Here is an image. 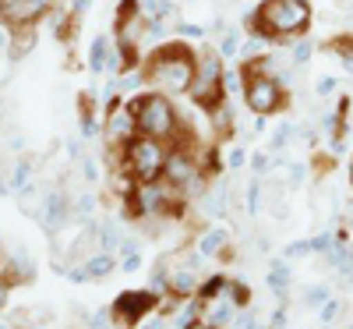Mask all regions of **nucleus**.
<instances>
[{
    "label": "nucleus",
    "mask_w": 353,
    "mask_h": 329,
    "mask_svg": "<svg viewBox=\"0 0 353 329\" xmlns=\"http://www.w3.org/2000/svg\"><path fill=\"white\" fill-rule=\"evenodd\" d=\"M251 167H254V173L261 177V173H265V167H269V156H265V153H258V156L251 160Z\"/></svg>",
    "instance_id": "4c0bfd02"
},
{
    "label": "nucleus",
    "mask_w": 353,
    "mask_h": 329,
    "mask_svg": "<svg viewBox=\"0 0 353 329\" xmlns=\"http://www.w3.org/2000/svg\"><path fill=\"white\" fill-rule=\"evenodd\" d=\"M194 64H198V53L184 39L159 43L149 57V64H145V82L163 88V93H188L194 78Z\"/></svg>",
    "instance_id": "f03ea898"
},
{
    "label": "nucleus",
    "mask_w": 353,
    "mask_h": 329,
    "mask_svg": "<svg viewBox=\"0 0 353 329\" xmlns=\"http://www.w3.org/2000/svg\"><path fill=\"white\" fill-rule=\"evenodd\" d=\"M117 57H121V53H113V39H110V36H99V39L92 43V50H88V68H92L96 75H103V71H110V68L121 64Z\"/></svg>",
    "instance_id": "f8f14e48"
},
{
    "label": "nucleus",
    "mask_w": 353,
    "mask_h": 329,
    "mask_svg": "<svg viewBox=\"0 0 353 329\" xmlns=\"http://www.w3.org/2000/svg\"><path fill=\"white\" fill-rule=\"evenodd\" d=\"M325 50H329V53H336L339 61H343V68L353 75V36H350V32H343V36L329 39V43H325Z\"/></svg>",
    "instance_id": "dca6fc26"
},
{
    "label": "nucleus",
    "mask_w": 353,
    "mask_h": 329,
    "mask_svg": "<svg viewBox=\"0 0 353 329\" xmlns=\"http://www.w3.org/2000/svg\"><path fill=\"white\" fill-rule=\"evenodd\" d=\"M311 50H314V46H311L307 39H301L297 46H293V64H297V68H304V64L311 61Z\"/></svg>",
    "instance_id": "c85d7f7f"
},
{
    "label": "nucleus",
    "mask_w": 353,
    "mask_h": 329,
    "mask_svg": "<svg viewBox=\"0 0 353 329\" xmlns=\"http://www.w3.org/2000/svg\"><path fill=\"white\" fill-rule=\"evenodd\" d=\"M4 305H8V283L0 280V308H4Z\"/></svg>",
    "instance_id": "79ce46f5"
},
{
    "label": "nucleus",
    "mask_w": 353,
    "mask_h": 329,
    "mask_svg": "<svg viewBox=\"0 0 353 329\" xmlns=\"http://www.w3.org/2000/svg\"><path fill=\"white\" fill-rule=\"evenodd\" d=\"M68 276H71V283H85V280H88V273H85V269H81V265H74V269H71V273H68Z\"/></svg>",
    "instance_id": "ea45409f"
},
{
    "label": "nucleus",
    "mask_w": 353,
    "mask_h": 329,
    "mask_svg": "<svg viewBox=\"0 0 353 329\" xmlns=\"http://www.w3.org/2000/svg\"><path fill=\"white\" fill-rule=\"evenodd\" d=\"M50 11V0H0V18L8 25H32Z\"/></svg>",
    "instance_id": "6e6552de"
},
{
    "label": "nucleus",
    "mask_w": 353,
    "mask_h": 329,
    "mask_svg": "<svg viewBox=\"0 0 353 329\" xmlns=\"http://www.w3.org/2000/svg\"><path fill=\"white\" fill-rule=\"evenodd\" d=\"M121 241H124V237H121V223H103L99 227V252H106V255H113L117 248H121Z\"/></svg>",
    "instance_id": "a211bd4d"
},
{
    "label": "nucleus",
    "mask_w": 353,
    "mask_h": 329,
    "mask_svg": "<svg viewBox=\"0 0 353 329\" xmlns=\"http://www.w3.org/2000/svg\"><path fill=\"white\" fill-rule=\"evenodd\" d=\"M223 71H226V68H223V61H219V53H198L194 78H191V88H188V96L194 100L198 110L212 113L216 106H223V96H226Z\"/></svg>",
    "instance_id": "39448f33"
},
{
    "label": "nucleus",
    "mask_w": 353,
    "mask_h": 329,
    "mask_svg": "<svg viewBox=\"0 0 353 329\" xmlns=\"http://www.w3.org/2000/svg\"><path fill=\"white\" fill-rule=\"evenodd\" d=\"M350 185H353V160H350Z\"/></svg>",
    "instance_id": "37998d69"
},
{
    "label": "nucleus",
    "mask_w": 353,
    "mask_h": 329,
    "mask_svg": "<svg viewBox=\"0 0 353 329\" xmlns=\"http://www.w3.org/2000/svg\"><path fill=\"white\" fill-rule=\"evenodd\" d=\"M304 255H311V241H293V245H286V258H304Z\"/></svg>",
    "instance_id": "2f4dec72"
},
{
    "label": "nucleus",
    "mask_w": 353,
    "mask_h": 329,
    "mask_svg": "<svg viewBox=\"0 0 353 329\" xmlns=\"http://www.w3.org/2000/svg\"><path fill=\"white\" fill-rule=\"evenodd\" d=\"M134 131H138L134 113H131L128 106H117V103H113V110H110V124H106V138H110L117 149H124V145L134 138Z\"/></svg>",
    "instance_id": "1a4fd4ad"
},
{
    "label": "nucleus",
    "mask_w": 353,
    "mask_h": 329,
    "mask_svg": "<svg viewBox=\"0 0 353 329\" xmlns=\"http://www.w3.org/2000/svg\"><path fill=\"white\" fill-rule=\"evenodd\" d=\"M92 209H96V198H92V195H81V198L74 202V216H78V220H88V216H92Z\"/></svg>",
    "instance_id": "cd10ccee"
},
{
    "label": "nucleus",
    "mask_w": 353,
    "mask_h": 329,
    "mask_svg": "<svg viewBox=\"0 0 353 329\" xmlns=\"http://www.w3.org/2000/svg\"><path fill=\"white\" fill-rule=\"evenodd\" d=\"M28 177H32V167H28V163H18L14 173H11V188H14V191H25V188H28Z\"/></svg>",
    "instance_id": "b1692460"
},
{
    "label": "nucleus",
    "mask_w": 353,
    "mask_h": 329,
    "mask_svg": "<svg viewBox=\"0 0 353 329\" xmlns=\"http://www.w3.org/2000/svg\"><path fill=\"white\" fill-rule=\"evenodd\" d=\"M258 209H261V185L251 181V188H248V213H258Z\"/></svg>",
    "instance_id": "7c9ffc66"
},
{
    "label": "nucleus",
    "mask_w": 353,
    "mask_h": 329,
    "mask_svg": "<svg viewBox=\"0 0 353 329\" xmlns=\"http://www.w3.org/2000/svg\"><path fill=\"white\" fill-rule=\"evenodd\" d=\"M138 326H141V329H166V315L152 312V315H145V319H141Z\"/></svg>",
    "instance_id": "72a5a7b5"
},
{
    "label": "nucleus",
    "mask_w": 353,
    "mask_h": 329,
    "mask_svg": "<svg viewBox=\"0 0 353 329\" xmlns=\"http://www.w3.org/2000/svg\"><path fill=\"white\" fill-rule=\"evenodd\" d=\"M226 248H230V234H226L223 227H212V230H205V234L198 237V252H201L205 258H219Z\"/></svg>",
    "instance_id": "4468645a"
},
{
    "label": "nucleus",
    "mask_w": 353,
    "mask_h": 329,
    "mask_svg": "<svg viewBox=\"0 0 353 329\" xmlns=\"http://www.w3.org/2000/svg\"><path fill=\"white\" fill-rule=\"evenodd\" d=\"M88 326H92V329H117V319H113L110 308H99V312L88 315Z\"/></svg>",
    "instance_id": "5701e85b"
},
{
    "label": "nucleus",
    "mask_w": 353,
    "mask_h": 329,
    "mask_svg": "<svg viewBox=\"0 0 353 329\" xmlns=\"http://www.w3.org/2000/svg\"><path fill=\"white\" fill-rule=\"evenodd\" d=\"M248 163V153H244V145H233L230 153H226V170H241Z\"/></svg>",
    "instance_id": "a878e982"
},
{
    "label": "nucleus",
    "mask_w": 353,
    "mask_h": 329,
    "mask_svg": "<svg viewBox=\"0 0 353 329\" xmlns=\"http://www.w3.org/2000/svg\"><path fill=\"white\" fill-rule=\"evenodd\" d=\"M346 329H353V326H346Z\"/></svg>",
    "instance_id": "c03bdc74"
},
{
    "label": "nucleus",
    "mask_w": 353,
    "mask_h": 329,
    "mask_svg": "<svg viewBox=\"0 0 353 329\" xmlns=\"http://www.w3.org/2000/svg\"><path fill=\"white\" fill-rule=\"evenodd\" d=\"M223 53H226V57H233V53H237V32H230V36L223 39Z\"/></svg>",
    "instance_id": "e433bc0d"
},
{
    "label": "nucleus",
    "mask_w": 353,
    "mask_h": 329,
    "mask_svg": "<svg viewBox=\"0 0 353 329\" xmlns=\"http://www.w3.org/2000/svg\"><path fill=\"white\" fill-rule=\"evenodd\" d=\"M286 170H290V173H286V185H290V188L304 185V177H307V173H304V167H301V163H293V167H286Z\"/></svg>",
    "instance_id": "473e14b6"
},
{
    "label": "nucleus",
    "mask_w": 353,
    "mask_h": 329,
    "mask_svg": "<svg viewBox=\"0 0 353 329\" xmlns=\"http://www.w3.org/2000/svg\"><path fill=\"white\" fill-rule=\"evenodd\" d=\"M244 75V71H241ZM244 103L258 113V117H269L279 113L290 100H286V85L276 75H244Z\"/></svg>",
    "instance_id": "423d86ee"
},
{
    "label": "nucleus",
    "mask_w": 353,
    "mask_h": 329,
    "mask_svg": "<svg viewBox=\"0 0 353 329\" xmlns=\"http://www.w3.org/2000/svg\"><path fill=\"white\" fill-rule=\"evenodd\" d=\"M248 32L261 43H279L293 36H307L311 28V4L307 0H261V4L244 18Z\"/></svg>",
    "instance_id": "f257e3e1"
},
{
    "label": "nucleus",
    "mask_w": 353,
    "mask_h": 329,
    "mask_svg": "<svg viewBox=\"0 0 353 329\" xmlns=\"http://www.w3.org/2000/svg\"><path fill=\"white\" fill-rule=\"evenodd\" d=\"M156 305H159V297L152 294V290H124L121 297L113 301V319H117V326H138L145 315H152L156 312Z\"/></svg>",
    "instance_id": "0eeeda50"
},
{
    "label": "nucleus",
    "mask_w": 353,
    "mask_h": 329,
    "mask_svg": "<svg viewBox=\"0 0 353 329\" xmlns=\"http://www.w3.org/2000/svg\"><path fill=\"white\" fill-rule=\"evenodd\" d=\"M85 177H88V181H96V177H99V173H96V163H92V160H85Z\"/></svg>",
    "instance_id": "a19ab883"
},
{
    "label": "nucleus",
    "mask_w": 353,
    "mask_h": 329,
    "mask_svg": "<svg viewBox=\"0 0 353 329\" xmlns=\"http://www.w3.org/2000/svg\"><path fill=\"white\" fill-rule=\"evenodd\" d=\"M28 50H32V28H25L18 36V43H11V57H25Z\"/></svg>",
    "instance_id": "bb28decb"
},
{
    "label": "nucleus",
    "mask_w": 353,
    "mask_h": 329,
    "mask_svg": "<svg viewBox=\"0 0 353 329\" xmlns=\"http://www.w3.org/2000/svg\"><path fill=\"white\" fill-rule=\"evenodd\" d=\"M226 195H230V185H226V181L212 185V188H209V195H205V209H209L212 216H226V209H230Z\"/></svg>",
    "instance_id": "2eb2a0df"
},
{
    "label": "nucleus",
    "mask_w": 353,
    "mask_h": 329,
    "mask_svg": "<svg viewBox=\"0 0 353 329\" xmlns=\"http://www.w3.org/2000/svg\"><path fill=\"white\" fill-rule=\"evenodd\" d=\"M314 93H318V96H332V93H336V78H318Z\"/></svg>",
    "instance_id": "f704fd0d"
},
{
    "label": "nucleus",
    "mask_w": 353,
    "mask_h": 329,
    "mask_svg": "<svg viewBox=\"0 0 353 329\" xmlns=\"http://www.w3.org/2000/svg\"><path fill=\"white\" fill-rule=\"evenodd\" d=\"M339 315H343V301H336V297H329V301L318 308V319L325 322V326H332V322H336Z\"/></svg>",
    "instance_id": "412c9836"
},
{
    "label": "nucleus",
    "mask_w": 353,
    "mask_h": 329,
    "mask_svg": "<svg viewBox=\"0 0 353 329\" xmlns=\"http://www.w3.org/2000/svg\"><path fill=\"white\" fill-rule=\"evenodd\" d=\"M233 329H265V326L258 322V312H254L251 305H244V308H237V319H233Z\"/></svg>",
    "instance_id": "aec40b11"
},
{
    "label": "nucleus",
    "mask_w": 353,
    "mask_h": 329,
    "mask_svg": "<svg viewBox=\"0 0 353 329\" xmlns=\"http://www.w3.org/2000/svg\"><path fill=\"white\" fill-rule=\"evenodd\" d=\"M304 301L311 305V308H321L329 301V287L325 283H314V287H307V294H304Z\"/></svg>",
    "instance_id": "4be33fe9"
},
{
    "label": "nucleus",
    "mask_w": 353,
    "mask_h": 329,
    "mask_svg": "<svg viewBox=\"0 0 353 329\" xmlns=\"http://www.w3.org/2000/svg\"><path fill=\"white\" fill-rule=\"evenodd\" d=\"M336 248V237L332 234H318V237H311V252L314 255H329Z\"/></svg>",
    "instance_id": "393cba45"
},
{
    "label": "nucleus",
    "mask_w": 353,
    "mask_h": 329,
    "mask_svg": "<svg viewBox=\"0 0 353 329\" xmlns=\"http://www.w3.org/2000/svg\"><path fill=\"white\" fill-rule=\"evenodd\" d=\"M68 213H71L68 198H64L61 191H53V195H46V198H43V213H39V220H43V227H46L50 234H57V230L64 227Z\"/></svg>",
    "instance_id": "9b49d317"
},
{
    "label": "nucleus",
    "mask_w": 353,
    "mask_h": 329,
    "mask_svg": "<svg viewBox=\"0 0 353 329\" xmlns=\"http://www.w3.org/2000/svg\"><path fill=\"white\" fill-rule=\"evenodd\" d=\"M350 252H353V248H350Z\"/></svg>",
    "instance_id": "a18cd8bd"
},
{
    "label": "nucleus",
    "mask_w": 353,
    "mask_h": 329,
    "mask_svg": "<svg viewBox=\"0 0 353 329\" xmlns=\"http://www.w3.org/2000/svg\"><path fill=\"white\" fill-rule=\"evenodd\" d=\"M166 160H170V145L159 142V138L134 135V138L124 145V170L134 177L138 185L159 181L163 170H166Z\"/></svg>",
    "instance_id": "20e7f679"
},
{
    "label": "nucleus",
    "mask_w": 353,
    "mask_h": 329,
    "mask_svg": "<svg viewBox=\"0 0 353 329\" xmlns=\"http://www.w3.org/2000/svg\"><path fill=\"white\" fill-rule=\"evenodd\" d=\"M128 110L134 113L138 135H149L159 142H173L181 135V113H176V106L163 93H145V96L131 100Z\"/></svg>",
    "instance_id": "7ed1b4c3"
},
{
    "label": "nucleus",
    "mask_w": 353,
    "mask_h": 329,
    "mask_svg": "<svg viewBox=\"0 0 353 329\" xmlns=\"http://www.w3.org/2000/svg\"><path fill=\"white\" fill-rule=\"evenodd\" d=\"M269 290L279 297V305H286V297H290V265L283 262V258H272L269 262Z\"/></svg>",
    "instance_id": "ddd939ff"
},
{
    "label": "nucleus",
    "mask_w": 353,
    "mask_h": 329,
    "mask_svg": "<svg viewBox=\"0 0 353 329\" xmlns=\"http://www.w3.org/2000/svg\"><path fill=\"white\" fill-rule=\"evenodd\" d=\"M141 15L149 21H163L166 15H173V4L170 0H141Z\"/></svg>",
    "instance_id": "6ab92c4d"
},
{
    "label": "nucleus",
    "mask_w": 353,
    "mask_h": 329,
    "mask_svg": "<svg viewBox=\"0 0 353 329\" xmlns=\"http://www.w3.org/2000/svg\"><path fill=\"white\" fill-rule=\"evenodd\" d=\"M198 287H201V280H198L194 269H188V265L170 269V294H166V297H176V301H191V297L198 294Z\"/></svg>",
    "instance_id": "9d476101"
},
{
    "label": "nucleus",
    "mask_w": 353,
    "mask_h": 329,
    "mask_svg": "<svg viewBox=\"0 0 353 329\" xmlns=\"http://www.w3.org/2000/svg\"><path fill=\"white\" fill-rule=\"evenodd\" d=\"M113 255H106V252H92V255H88L85 258V273H88V280H92V276H106V273H113Z\"/></svg>",
    "instance_id": "f3484780"
},
{
    "label": "nucleus",
    "mask_w": 353,
    "mask_h": 329,
    "mask_svg": "<svg viewBox=\"0 0 353 329\" xmlns=\"http://www.w3.org/2000/svg\"><path fill=\"white\" fill-rule=\"evenodd\" d=\"M290 135H293V124H279V131L272 135V149H276V153H283V149L290 145Z\"/></svg>",
    "instance_id": "c756f323"
},
{
    "label": "nucleus",
    "mask_w": 353,
    "mask_h": 329,
    "mask_svg": "<svg viewBox=\"0 0 353 329\" xmlns=\"http://www.w3.org/2000/svg\"><path fill=\"white\" fill-rule=\"evenodd\" d=\"M138 265H141V255H124V258H121V269H124V273H134Z\"/></svg>",
    "instance_id": "c9c22d12"
},
{
    "label": "nucleus",
    "mask_w": 353,
    "mask_h": 329,
    "mask_svg": "<svg viewBox=\"0 0 353 329\" xmlns=\"http://www.w3.org/2000/svg\"><path fill=\"white\" fill-rule=\"evenodd\" d=\"M181 36H191V39H201V36H205V28H198V25H181Z\"/></svg>",
    "instance_id": "58836bf2"
}]
</instances>
